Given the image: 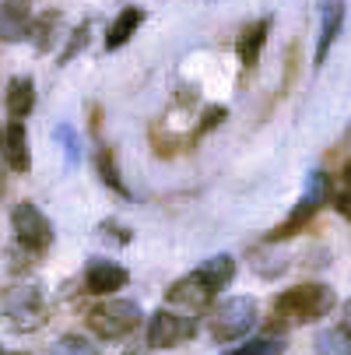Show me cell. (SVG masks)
Returning <instances> with one entry per match:
<instances>
[{
  "mask_svg": "<svg viewBox=\"0 0 351 355\" xmlns=\"http://www.w3.org/2000/svg\"><path fill=\"white\" fill-rule=\"evenodd\" d=\"M334 306H337V299L327 285H295L274 299V317L281 324L295 327V324H309V320L327 317Z\"/></svg>",
  "mask_w": 351,
  "mask_h": 355,
  "instance_id": "1",
  "label": "cell"
},
{
  "mask_svg": "<svg viewBox=\"0 0 351 355\" xmlns=\"http://www.w3.org/2000/svg\"><path fill=\"white\" fill-rule=\"evenodd\" d=\"M49 320V306L46 295L35 285H11L0 292V324L25 334V331H39Z\"/></svg>",
  "mask_w": 351,
  "mask_h": 355,
  "instance_id": "2",
  "label": "cell"
},
{
  "mask_svg": "<svg viewBox=\"0 0 351 355\" xmlns=\"http://www.w3.org/2000/svg\"><path fill=\"white\" fill-rule=\"evenodd\" d=\"M88 327L106 338V341H116V338H127L130 331H137L141 324V310L137 302H127V299H113V302H102V306L88 310Z\"/></svg>",
  "mask_w": 351,
  "mask_h": 355,
  "instance_id": "3",
  "label": "cell"
},
{
  "mask_svg": "<svg viewBox=\"0 0 351 355\" xmlns=\"http://www.w3.org/2000/svg\"><path fill=\"white\" fill-rule=\"evenodd\" d=\"M253 324H257V302L249 299V295H235V299L222 302V306L211 313V334L222 345L242 338Z\"/></svg>",
  "mask_w": 351,
  "mask_h": 355,
  "instance_id": "4",
  "label": "cell"
},
{
  "mask_svg": "<svg viewBox=\"0 0 351 355\" xmlns=\"http://www.w3.org/2000/svg\"><path fill=\"white\" fill-rule=\"evenodd\" d=\"M323 197H327V180L316 173V176H309V187H306L303 197H298V205L291 208V215H288L281 225H274V229L267 232V239L278 243V239H288V236H295V232H303V229L316 218V211H320V205H323Z\"/></svg>",
  "mask_w": 351,
  "mask_h": 355,
  "instance_id": "5",
  "label": "cell"
},
{
  "mask_svg": "<svg viewBox=\"0 0 351 355\" xmlns=\"http://www.w3.org/2000/svg\"><path fill=\"white\" fill-rule=\"evenodd\" d=\"M11 222H15L18 246L25 253H46L49 250V243H53V225H49V218L35 205H28V200H25V205H18L15 215H11Z\"/></svg>",
  "mask_w": 351,
  "mask_h": 355,
  "instance_id": "6",
  "label": "cell"
},
{
  "mask_svg": "<svg viewBox=\"0 0 351 355\" xmlns=\"http://www.w3.org/2000/svg\"><path fill=\"white\" fill-rule=\"evenodd\" d=\"M197 334V324L190 317H179V313H169V310H159L147 324V345L152 348H176L183 341H190Z\"/></svg>",
  "mask_w": 351,
  "mask_h": 355,
  "instance_id": "7",
  "label": "cell"
},
{
  "mask_svg": "<svg viewBox=\"0 0 351 355\" xmlns=\"http://www.w3.org/2000/svg\"><path fill=\"white\" fill-rule=\"evenodd\" d=\"M0 155H4V166L15 173H28L32 159H28V134L21 120H11L4 130H0Z\"/></svg>",
  "mask_w": 351,
  "mask_h": 355,
  "instance_id": "8",
  "label": "cell"
},
{
  "mask_svg": "<svg viewBox=\"0 0 351 355\" xmlns=\"http://www.w3.org/2000/svg\"><path fill=\"white\" fill-rule=\"evenodd\" d=\"M130 282V275L120 268V264H109V261H91L88 271H84V288L91 295H106V292H116Z\"/></svg>",
  "mask_w": 351,
  "mask_h": 355,
  "instance_id": "9",
  "label": "cell"
},
{
  "mask_svg": "<svg viewBox=\"0 0 351 355\" xmlns=\"http://www.w3.org/2000/svg\"><path fill=\"white\" fill-rule=\"evenodd\" d=\"M320 46H316V64L327 60L334 39L341 35V25H344V0H320Z\"/></svg>",
  "mask_w": 351,
  "mask_h": 355,
  "instance_id": "10",
  "label": "cell"
},
{
  "mask_svg": "<svg viewBox=\"0 0 351 355\" xmlns=\"http://www.w3.org/2000/svg\"><path fill=\"white\" fill-rule=\"evenodd\" d=\"M267 32H271V18H260L253 25H246L235 39V53H239V64L242 67H253L264 53V42H267Z\"/></svg>",
  "mask_w": 351,
  "mask_h": 355,
  "instance_id": "11",
  "label": "cell"
},
{
  "mask_svg": "<svg viewBox=\"0 0 351 355\" xmlns=\"http://www.w3.org/2000/svg\"><path fill=\"white\" fill-rule=\"evenodd\" d=\"M25 35H32V18L28 8L11 0V4H0V42H21Z\"/></svg>",
  "mask_w": 351,
  "mask_h": 355,
  "instance_id": "12",
  "label": "cell"
},
{
  "mask_svg": "<svg viewBox=\"0 0 351 355\" xmlns=\"http://www.w3.org/2000/svg\"><path fill=\"white\" fill-rule=\"evenodd\" d=\"M232 275H235V261L228 257V253H218V257H211V261H204L197 271H193V278L204 285L208 292H218V288H225L228 282H232Z\"/></svg>",
  "mask_w": 351,
  "mask_h": 355,
  "instance_id": "13",
  "label": "cell"
},
{
  "mask_svg": "<svg viewBox=\"0 0 351 355\" xmlns=\"http://www.w3.org/2000/svg\"><path fill=\"white\" fill-rule=\"evenodd\" d=\"M211 295H215V292H208V288L200 285L193 275H190V278H183V282H176V285L165 292V299H169V302H183V306H193V310L208 306Z\"/></svg>",
  "mask_w": 351,
  "mask_h": 355,
  "instance_id": "14",
  "label": "cell"
},
{
  "mask_svg": "<svg viewBox=\"0 0 351 355\" xmlns=\"http://www.w3.org/2000/svg\"><path fill=\"white\" fill-rule=\"evenodd\" d=\"M32 106H35V85H32V78H15L8 85V113L15 120H21V116L32 113Z\"/></svg>",
  "mask_w": 351,
  "mask_h": 355,
  "instance_id": "15",
  "label": "cell"
},
{
  "mask_svg": "<svg viewBox=\"0 0 351 355\" xmlns=\"http://www.w3.org/2000/svg\"><path fill=\"white\" fill-rule=\"evenodd\" d=\"M144 21V11L141 8H127V11H120L116 15V21L109 25V35H106V49H120L134 32H137V25Z\"/></svg>",
  "mask_w": 351,
  "mask_h": 355,
  "instance_id": "16",
  "label": "cell"
},
{
  "mask_svg": "<svg viewBox=\"0 0 351 355\" xmlns=\"http://www.w3.org/2000/svg\"><path fill=\"white\" fill-rule=\"evenodd\" d=\"M316 352H320V355H348V352H351V334L341 331V327L323 331V334L316 338Z\"/></svg>",
  "mask_w": 351,
  "mask_h": 355,
  "instance_id": "17",
  "label": "cell"
},
{
  "mask_svg": "<svg viewBox=\"0 0 351 355\" xmlns=\"http://www.w3.org/2000/svg\"><path fill=\"white\" fill-rule=\"evenodd\" d=\"M57 25H60V15H42L39 21H32V35H35V49H39V53H46V49L53 46Z\"/></svg>",
  "mask_w": 351,
  "mask_h": 355,
  "instance_id": "18",
  "label": "cell"
},
{
  "mask_svg": "<svg viewBox=\"0 0 351 355\" xmlns=\"http://www.w3.org/2000/svg\"><path fill=\"white\" fill-rule=\"evenodd\" d=\"M53 137L64 144V155H67V166H78L81 162V137L74 134V127L71 123H60L57 130H53Z\"/></svg>",
  "mask_w": 351,
  "mask_h": 355,
  "instance_id": "19",
  "label": "cell"
},
{
  "mask_svg": "<svg viewBox=\"0 0 351 355\" xmlns=\"http://www.w3.org/2000/svg\"><path fill=\"white\" fill-rule=\"evenodd\" d=\"M285 341L281 338H253L249 345H239L232 355H281Z\"/></svg>",
  "mask_w": 351,
  "mask_h": 355,
  "instance_id": "20",
  "label": "cell"
},
{
  "mask_svg": "<svg viewBox=\"0 0 351 355\" xmlns=\"http://www.w3.org/2000/svg\"><path fill=\"white\" fill-rule=\"evenodd\" d=\"M98 173H102L106 187H113L116 193H123V197H127V187H123V180H120L116 166H113V151H109V148H98Z\"/></svg>",
  "mask_w": 351,
  "mask_h": 355,
  "instance_id": "21",
  "label": "cell"
},
{
  "mask_svg": "<svg viewBox=\"0 0 351 355\" xmlns=\"http://www.w3.org/2000/svg\"><path fill=\"white\" fill-rule=\"evenodd\" d=\"M49 355H98V348L91 341L78 338V334H67V338H60L53 345V352H49Z\"/></svg>",
  "mask_w": 351,
  "mask_h": 355,
  "instance_id": "22",
  "label": "cell"
},
{
  "mask_svg": "<svg viewBox=\"0 0 351 355\" xmlns=\"http://www.w3.org/2000/svg\"><path fill=\"white\" fill-rule=\"evenodd\" d=\"M88 28H91V25L84 21V25H78V28L71 32V42H67V49H64V53H60V64H67V60H71V57L78 53V49H81V46L88 42Z\"/></svg>",
  "mask_w": 351,
  "mask_h": 355,
  "instance_id": "23",
  "label": "cell"
},
{
  "mask_svg": "<svg viewBox=\"0 0 351 355\" xmlns=\"http://www.w3.org/2000/svg\"><path fill=\"white\" fill-rule=\"evenodd\" d=\"M334 208L351 222V187H344V190H337V193H334Z\"/></svg>",
  "mask_w": 351,
  "mask_h": 355,
  "instance_id": "24",
  "label": "cell"
},
{
  "mask_svg": "<svg viewBox=\"0 0 351 355\" xmlns=\"http://www.w3.org/2000/svg\"><path fill=\"white\" fill-rule=\"evenodd\" d=\"M344 331L351 334V302H348V306H344Z\"/></svg>",
  "mask_w": 351,
  "mask_h": 355,
  "instance_id": "25",
  "label": "cell"
},
{
  "mask_svg": "<svg viewBox=\"0 0 351 355\" xmlns=\"http://www.w3.org/2000/svg\"><path fill=\"white\" fill-rule=\"evenodd\" d=\"M344 180H348V183H351V162H348V166H344Z\"/></svg>",
  "mask_w": 351,
  "mask_h": 355,
  "instance_id": "26",
  "label": "cell"
},
{
  "mask_svg": "<svg viewBox=\"0 0 351 355\" xmlns=\"http://www.w3.org/2000/svg\"><path fill=\"white\" fill-rule=\"evenodd\" d=\"M0 193H4V173H0Z\"/></svg>",
  "mask_w": 351,
  "mask_h": 355,
  "instance_id": "27",
  "label": "cell"
},
{
  "mask_svg": "<svg viewBox=\"0 0 351 355\" xmlns=\"http://www.w3.org/2000/svg\"><path fill=\"white\" fill-rule=\"evenodd\" d=\"M0 355H4V352H0Z\"/></svg>",
  "mask_w": 351,
  "mask_h": 355,
  "instance_id": "28",
  "label": "cell"
}]
</instances>
